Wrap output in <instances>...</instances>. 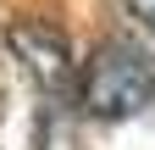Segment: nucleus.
<instances>
[{"mask_svg": "<svg viewBox=\"0 0 155 150\" xmlns=\"http://www.w3.org/2000/svg\"><path fill=\"white\" fill-rule=\"evenodd\" d=\"M6 45L11 56L22 61L28 84L39 89V100L50 106H78V78H83V61H72V45L67 33L45 22V17H17L6 28Z\"/></svg>", "mask_w": 155, "mask_h": 150, "instance_id": "nucleus-2", "label": "nucleus"}, {"mask_svg": "<svg viewBox=\"0 0 155 150\" xmlns=\"http://www.w3.org/2000/svg\"><path fill=\"white\" fill-rule=\"evenodd\" d=\"M127 17L144 28V39L155 45V0H127Z\"/></svg>", "mask_w": 155, "mask_h": 150, "instance_id": "nucleus-3", "label": "nucleus"}, {"mask_svg": "<svg viewBox=\"0 0 155 150\" xmlns=\"http://www.w3.org/2000/svg\"><path fill=\"white\" fill-rule=\"evenodd\" d=\"M78 106L94 122L144 117L155 106V67L144 61V50H133L122 39L94 45V56L83 61V78H78Z\"/></svg>", "mask_w": 155, "mask_h": 150, "instance_id": "nucleus-1", "label": "nucleus"}]
</instances>
